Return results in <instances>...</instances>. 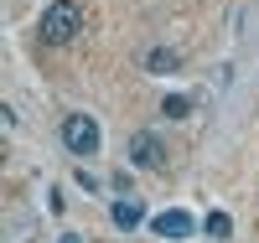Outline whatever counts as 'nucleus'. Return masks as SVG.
<instances>
[{"mask_svg": "<svg viewBox=\"0 0 259 243\" xmlns=\"http://www.w3.org/2000/svg\"><path fill=\"white\" fill-rule=\"evenodd\" d=\"M78 31H83V11L73 0H52V6L41 11V21H36V36L47 41V47H68Z\"/></svg>", "mask_w": 259, "mask_h": 243, "instance_id": "f257e3e1", "label": "nucleus"}, {"mask_svg": "<svg viewBox=\"0 0 259 243\" xmlns=\"http://www.w3.org/2000/svg\"><path fill=\"white\" fill-rule=\"evenodd\" d=\"M62 145H68L73 156H94L99 150V124L89 114H68L62 119Z\"/></svg>", "mask_w": 259, "mask_h": 243, "instance_id": "f03ea898", "label": "nucleus"}, {"mask_svg": "<svg viewBox=\"0 0 259 243\" xmlns=\"http://www.w3.org/2000/svg\"><path fill=\"white\" fill-rule=\"evenodd\" d=\"M130 161H135L140 171H161V166H166V145H161V135H150V129L130 135Z\"/></svg>", "mask_w": 259, "mask_h": 243, "instance_id": "7ed1b4c3", "label": "nucleus"}, {"mask_svg": "<svg viewBox=\"0 0 259 243\" xmlns=\"http://www.w3.org/2000/svg\"><path fill=\"white\" fill-rule=\"evenodd\" d=\"M150 228H156V238H192V228H197V223H192V212L171 207V212H161Z\"/></svg>", "mask_w": 259, "mask_h": 243, "instance_id": "20e7f679", "label": "nucleus"}, {"mask_svg": "<svg viewBox=\"0 0 259 243\" xmlns=\"http://www.w3.org/2000/svg\"><path fill=\"white\" fill-rule=\"evenodd\" d=\"M109 217H114V228H124V233H130V228H140V223H145V207L135 202V197H119V202L109 207Z\"/></svg>", "mask_w": 259, "mask_h": 243, "instance_id": "39448f33", "label": "nucleus"}, {"mask_svg": "<svg viewBox=\"0 0 259 243\" xmlns=\"http://www.w3.org/2000/svg\"><path fill=\"white\" fill-rule=\"evenodd\" d=\"M145 68L150 73H177L182 68V52L177 47H156V52H145Z\"/></svg>", "mask_w": 259, "mask_h": 243, "instance_id": "423d86ee", "label": "nucleus"}, {"mask_svg": "<svg viewBox=\"0 0 259 243\" xmlns=\"http://www.w3.org/2000/svg\"><path fill=\"white\" fill-rule=\"evenodd\" d=\"M202 228H207L212 238H228V233H233V223H228V212H207V223H202Z\"/></svg>", "mask_w": 259, "mask_h": 243, "instance_id": "0eeeda50", "label": "nucleus"}, {"mask_svg": "<svg viewBox=\"0 0 259 243\" xmlns=\"http://www.w3.org/2000/svg\"><path fill=\"white\" fill-rule=\"evenodd\" d=\"M187 109H192V99H182V93H171V99L161 104V114H166V119H182Z\"/></svg>", "mask_w": 259, "mask_h": 243, "instance_id": "6e6552de", "label": "nucleus"}, {"mask_svg": "<svg viewBox=\"0 0 259 243\" xmlns=\"http://www.w3.org/2000/svg\"><path fill=\"white\" fill-rule=\"evenodd\" d=\"M57 243H83V238H78V233H62V238H57Z\"/></svg>", "mask_w": 259, "mask_h": 243, "instance_id": "1a4fd4ad", "label": "nucleus"}]
</instances>
